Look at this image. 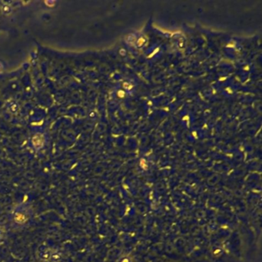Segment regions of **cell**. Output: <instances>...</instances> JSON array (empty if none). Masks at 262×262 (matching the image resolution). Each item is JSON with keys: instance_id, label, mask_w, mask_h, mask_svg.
Masks as SVG:
<instances>
[{"instance_id": "obj_1", "label": "cell", "mask_w": 262, "mask_h": 262, "mask_svg": "<svg viewBox=\"0 0 262 262\" xmlns=\"http://www.w3.org/2000/svg\"><path fill=\"white\" fill-rule=\"evenodd\" d=\"M32 216L31 208L27 203H20L15 207L12 214V219L19 226L26 225Z\"/></svg>"}, {"instance_id": "obj_4", "label": "cell", "mask_w": 262, "mask_h": 262, "mask_svg": "<svg viewBox=\"0 0 262 262\" xmlns=\"http://www.w3.org/2000/svg\"><path fill=\"white\" fill-rule=\"evenodd\" d=\"M128 42H135V35H129L128 36Z\"/></svg>"}, {"instance_id": "obj_6", "label": "cell", "mask_w": 262, "mask_h": 262, "mask_svg": "<svg viewBox=\"0 0 262 262\" xmlns=\"http://www.w3.org/2000/svg\"><path fill=\"white\" fill-rule=\"evenodd\" d=\"M118 95L120 98H124L125 95V92L124 91H122V90H119L118 92Z\"/></svg>"}, {"instance_id": "obj_3", "label": "cell", "mask_w": 262, "mask_h": 262, "mask_svg": "<svg viewBox=\"0 0 262 262\" xmlns=\"http://www.w3.org/2000/svg\"><path fill=\"white\" fill-rule=\"evenodd\" d=\"M5 238H6V231L4 227L0 225V244L3 243Z\"/></svg>"}, {"instance_id": "obj_5", "label": "cell", "mask_w": 262, "mask_h": 262, "mask_svg": "<svg viewBox=\"0 0 262 262\" xmlns=\"http://www.w3.org/2000/svg\"><path fill=\"white\" fill-rule=\"evenodd\" d=\"M144 42H145V39H144V38L141 37L140 39H138V41L137 42V44H138V46H142L143 45V44L144 43Z\"/></svg>"}, {"instance_id": "obj_7", "label": "cell", "mask_w": 262, "mask_h": 262, "mask_svg": "<svg viewBox=\"0 0 262 262\" xmlns=\"http://www.w3.org/2000/svg\"><path fill=\"white\" fill-rule=\"evenodd\" d=\"M2 72V65L0 63V72Z\"/></svg>"}, {"instance_id": "obj_2", "label": "cell", "mask_w": 262, "mask_h": 262, "mask_svg": "<svg viewBox=\"0 0 262 262\" xmlns=\"http://www.w3.org/2000/svg\"><path fill=\"white\" fill-rule=\"evenodd\" d=\"M56 254H54L53 251L50 248H47L46 247H43L42 249L39 250V256L41 259L44 261H49L51 260L52 258H54V256Z\"/></svg>"}]
</instances>
